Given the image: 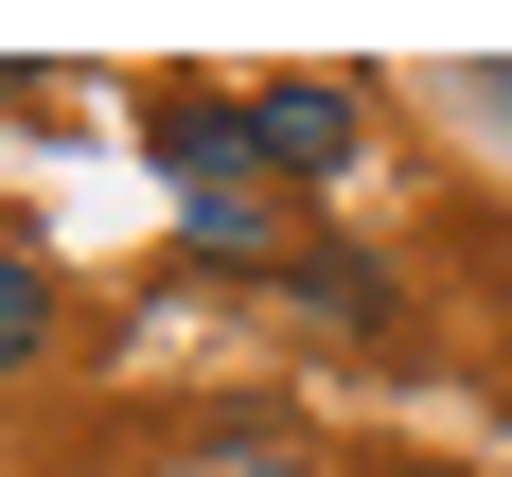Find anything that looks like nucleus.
<instances>
[{
	"label": "nucleus",
	"instance_id": "obj_1",
	"mask_svg": "<svg viewBox=\"0 0 512 477\" xmlns=\"http://www.w3.org/2000/svg\"><path fill=\"white\" fill-rule=\"evenodd\" d=\"M248 124H265V177H283V195H336L371 159V89H336V71H265Z\"/></svg>",
	"mask_w": 512,
	"mask_h": 477
},
{
	"label": "nucleus",
	"instance_id": "obj_2",
	"mask_svg": "<svg viewBox=\"0 0 512 477\" xmlns=\"http://www.w3.org/2000/svg\"><path fill=\"white\" fill-rule=\"evenodd\" d=\"M142 124H159V177H177V195H265V124H248V89L159 71V89H142Z\"/></svg>",
	"mask_w": 512,
	"mask_h": 477
},
{
	"label": "nucleus",
	"instance_id": "obj_3",
	"mask_svg": "<svg viewBox=\"0 0 512 477\" xmlns=\"http://www.w3.org/2000/svg\"><path fill=\"white\" fill-rule=\"evenodd\" d=\"M283 301H301L318 336H389V318H407V283H389V265H371V248H336V230H318V248L283 265Z\"/></svg>",
	"mask_w": 512,
	"mask_h": 477
},
{
	"label": "nucleus",
	"instance_id": "obj_4",
	"mask_svg": "<svg viewBox=\"0 0 512 477\" xmlns=\"http://www.w3.org/2000/svg\"><path fill=\"white\" fill-rule=\"evenodd\" d=\"M177 230H195V265H301L265 195H177Z\"/></svg>",
	"mask_w": 512,
	"mask_h": 477
},
{
	"label": "nucleus",
	"instance_id": "obj_5",
	"mask_svg": "<svg viewBox=\"0 0 512 477\" xmlns=\"http://www.w3.org/2000/svg\"><path fill=\"white\" fill-rule=\"evenodd\" d=\"M36 354H53V265L0 230V371H36Z\"/></svg>",
	"mask_w": 512,
	"mask_h": 477
},
{
	"label": "nucleus",
	"instance_id": "obj_6",
	"mask_svg": "<svg viewBox=\"0 0 512 477\" xmlns=\"http://www.w3.org/2000/svg\"><path fill=\"white\" fill-rule=\"evenodd\" d=\"M212 477H301V460H265V442H248V460H212Z\"/></svg>",
	"mask_w": 512,
	"mask_h": 477
}]
</instances>
